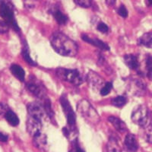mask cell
I'll list each match as a JSON object with an SVG mask.
<instances>
[{"instance_id":"obj_1","label":"cell","mask_w":152,"mask_h":152,"mask_svg":"<svg viewBox=\"0 0 152 152\" xmlns=\"http://www.w3.org/2000/svg\"><path fill=\"white\" fill-rule=\"evenodd\" d=\"M50 43L56 52L62 56L75 57L78 53L77 43L61 32H55L51 35Z\"/></svg>"},{"instance_id":"obj_2","label":"cell","mask_w":152,"mask_h":152,"mask_svg":"<svg viewBox=\"0 0 152 152\" xmlns=\"http://www.w3.org/2000/svg\"><path fill=\"white\" fill-rule=\"evenodd\" d=\"M77 111L88 123L97 125L100 123V117L97 111L88 100H81L77 104Z\"/></svg>"},{"instance_id":"obj_3","label":"cell","mask_w":152,"mask_h":152,"mask_svg":"<svg viewBox=\"0 0 152 152\" xmlns=\"http://www.w3.org/2000/svg\"><path fill=\"white\" fill-rule=\"evenodd\" d=\"M132 121L142 128H147L151 126L150 113L147 105L141 104L134 108L131 115Z\"/></svg>"},{"instance_id":"obj_4","label":"cell","mask_w":152,"mask_h":152,"mask_svg":"<svg viewBox=\"0 0 152 152\" xmlns=\"http://www.w3.org/2000/svg\"><path fill=\"white\" fill-rule=\"evenodd\" d=\"M0 16L8 26L11 27L15 31H20V28L18 24L14 13V6L10 2L1 1L0 4Z\"/></svg>"},{"instance_id":"obj_5","label":"cell","mask_w":152,"mask_h":152,"mask_svg":"<svg viewBox=\"0 0 152 152\" xmlns=\"http://www.w3.org/2000/svg\"><path fill=\"white\" fill-rule=\"evenodd\" d=\"M56 74L62 81L79 86L83 83V77L78 69H69L66 68H58L56 70Z\"/></svg>"},{"instance_id":"obj_6","label":"cell","mask_w":152,"mask_h":152,"mask_svg":"<svg viewBox=\"0 0 152 152\" xmlns=\"http://www.w3.org/2000/svg\"><path fill=\"white\" fill-rule=\"evenodd\" d=\"M26 88L30 93H31L34 97L43 100L47 97V90L41 81H39L37 78L30 76L29 80L27 81Z\"/></svg>"},{"instance_id":"obj_7","label":"cell","mask_w":152,"mask_h":152,"mask_svg":"<svg viewBox=\"0 0 152 152\" xmlns=\"http://www.w3.org/2000/svg\"><path fill=\"white\" fill-rule=\"evenodd\" d=\"M59 102L62 107V110L64 112L65 116H66L67 123L69 125V129L72 131H74L76 129V115L75 111L73 110L72 107L69 102L67 96L65 94H62L60 96L59 98Z\"/></svg>"},{"instance_id":"obj_8","label":"cell","mask_w":152,"mask_h":152,"mask_svg":"<svg viewBox=\"0 0 152 152\" xmlns=\"http://www.w3.org/2000/svg\"><path fill=\"white\" fill-rule=\"evenodd\" d=\"M27 110L28 113V116L43 121L45 119L46 113L43 109V104L40 102H31L27 105Z\"/></svg>"},{"instance_id":"obj_9","label":"cell","mask_w":152,"mask_h":152,"mask_svg":"<svg viewBox=\"0 0 152 152\" xmlns=\"http://www.w3.org/2000/svg\"><path fill=\"white\" fill-rule=\"evenodd\" d=\"M86 80L89 87L94 91H100L106 83L104 78L100 75L92 70L88 73Z\"/></svg>"},{"instance_id":"obj_10","label":"cell","mask_w":152,"mask_h":152,"mask_svg":"<svg viewBox=\"0 0 152 152\" xmlns=\"http://www.w3.org/2000/svg\"><path fill=\"white\" fill-rule=\"evenodd\" d=\"M26 125L27 131H28V132L29 133V135L31 136L34 137V135L42 132L43 124H42V122L38 120V119L28 116V119H27Z\"/></svg>"},{"instance_id":"obj_11","label":"cell","mask_w":152,"mask_h":152,"mask_svg":"<svg viewBox=\"0 0 152 152\" xmlns=\"http://www.w3.org/2000/svg\"><path fill=\"white\" fill-rule=\"evenodd\" d=\"M124 147L127 152H136L138 149V141L135 135L128 133L124 140Z\"/></svg>"},{"instance_id":"obj_12","label":"cell","mask_w":152,"mask_h":152,"mask_svg":"<svg viewBox=\"0 0 152 152\" xmlns=\"http://www.w3.org/2000/svg\"><path fill=\"white\" fill-rule=\"evenodd\" d=\"M81 39H82L84 41L87 42L88 43H90V44L97 47V48L100 49V50H104V51L110 50L109 46L107 45L106 43H104V41H102L101 40L98 39V38H92L90 37L88 34H82L81 35Z\"/></svg>"},{"instance_id":"obj_13","label":"cell","mask_w":152,"mask_h":152,"mask_svg":"<svg viewBox=\"0 0 152 152\" xmlns=\"http://www.w3.org/2000/svg\"><path fill=\"white\" fill-rule=\"evenodd\" d=\"M33 144L34 147L40 150H45L47 147V137L46 134L40 132L33 137Z\"/></svg>"},{"instance_id":"obj_14","label":"cell","mask_w":152,"mask_h":152,"mask_svg":"<svg viewBox=\"0 0 152 152\" xmlns=\"http://www.w3.org/2000/svg\"><path fill=\"white\" fill-rule=\"evenodd\" d=\"M107 120H108L109 123H110L113 126L114 128L116 129V130H117L119 132L124 133L126 132H127V130H128L126 123L122 119H119V118L111 116L107 118Z\"/></svg>"},{"instance_id":"obj_15","label":"cell","mask_w":152,"mask_h":152,"mask_svg":"<svg viewBox=\"0 0 152 152\" xmlns=\"http://www.w3.org/2000/svg\"><path fill=\"white\" fill-rule=\"evenodd\" d=\"M124 62L132 70H138L139 68V62L138 56L134 54H126L124 56Z\"/></svg>"},{"instance_id":"obj_16","label":"cell","mask_w":152,"mask_h":152,"mask_svg":"<svg viewBox=\"0 0 152 152\" xmlns=\"http://www.w3.org/2000/svg\"><path fill=\"white\" fill-rule=\"evenodd\" d=\"M50 13L53 16L54 19L60 25H64L68 22V16L65 15L62 11L58 8H53L50 10Z\"/></svg>"},{"instance_id":"obj_17","label":"cell","mask_w":152,"mask_h":152,"mask_svg":"<svg viewBox=\"0 0 152 152\" xmlns=\"http://www.w3.org/2000/svg\"><path fill=\"white\" fill-rule=\"evenodd\" d=\"M10 71L12 74L20 81H24L25 80V72L21 66L17 64H12L10 66Z\"/></svg>"},{"instance_id":"obj_18","label":"cell","mask_w":152,"mask_h":152,"mask_svg":"<svg viewBox=\"0 0 152 152\" xmlns=\"http://www.w3.org/2000/svg\"><path fill=\"white\" fill-rule=\"evenodd\" d=\"M42 104H43V109L45 110L46 114L47 116H48L49 119L51 120L52 122H55L56 123V119H55V113H54L53 110L52 108V104H51V101H50V98L49 97H46L45 99H43Z\"/></svg>"},{"instance_id":"obj_19","label":"cell","mask_w":152,"mask_h":152,"mask_svg":"<svg viewBox=\"0 0 152 152\" xmlns=\"http://www.w3.org/2000/svg\"><path fill=\"white\" fill-rule=\"evenodd\" d=\"M21 56H22V58L27 63H28L31 66H37V62H35L33 60V59L31 58V56H30V50L29 47H28V44L25 41L23 42V47L22 50H21Z\"/></svg>"},{"instance_id":"obj_20","label":"cell","mask_w":152,"mask_h":152,"mask_svg":"<svg viewBox=\"0 0 152 152\" xmlns=\"http://www.w3.org/2000/svg\"><path fill=\"white\" fill-rule=\"evenodd\" d=\"M138 44L140 46H144L147 48H151L152 46V33L151 31L144 34L138 40Z\"/></svg>"},{"instance_id":"obj_21","label":"cell","mask_w":152,"mask_h":152,"mask_svg":"<svg viewBox=\"0 0 152 152\" xmlns=\"http://www.w3.org/2000/svg\"><path fill=\"white\" fill-rule=\"evenodd\" d=\"M106 152H122L121 148L118 143V140L114 137H110L107 144Z\"/></svg>"},{"instance_id":"obj_22","label":"cell","mask_w":152,"mask_h":152,"mask_svg":"<svg viewBox=\"0 0 152 152\" xmlns=\"http://www.w3.org/2000/svg\"><path fill=\"white\" fill-rule=\"evenodd\" d=\"M6 121L9 123L12 126H18L20 123V119L18 117L15 113H14L12 110H9L6 113H5V116Z\"/></svg>"},{"instance_id":"obj_23","label":"cell","mask_w":152,"mask_h":152,"mask_svg":"<svg viewBox=\"0 0 152 152\" xmlns=\"http://www.w3.org/2000/svg\"><path fill=\"white\" fill-rule=\"evenodd\" d=\"M126 103H127V99L126 97L122 96V95L116 96L111 100V104L114 107H118V108H121V107H124Z\"/></svg>"},{"instance_id":"obj_24","label":"cell","mask_w":152,"mask_h":152,"mask_svg":"<svg viewBox=\"0 0 152 152\" xmlns=\"http://www.w3.org/2000/svg\"><path fill=\"white\" fill-rule=\"evenodd\" d=\"M69 152H85L82 148L80 145L79 142L77 138H75L74 140L72 142L71 147L69 149Z\"/></svg>"},{"instance_id":"obj_25","label":"cell","mask_w":152,"mask_h":152,"mask_svg":"<svg viewBox=\"0 0 152 152\" xmlns=\"http://www.w3.org/2000/svg\"><path fill=\"white\" fill-rule=\"evenodd\" d=\"M113 88V83L112 82H106L105 85L103 86V88L100 89V93L102 96H107L110 93L111 90Z\"/></svg>"},{"instance_id":"obj_26","label":"cell","mask_w":152,"mask_h":152,"mask_svg":"<svg viewBox=\"0 0 152 152\" xmlns=\"http://www.w3.org/2000/svg\"><path fill=\"white\" fill-rule=\"evenodd\" d=\"M146 68H147V76L149 79H151V72H152V57L150 54L147 56L146 58Z\"/></svg>"},{"instance_id":"obj_27","label":"cell","mask_w":152,"mask_h":152,"mask_svg":"<svg viewBox=\"0 0 152 152\" xmlns=\"http://www.w3.org/2000/svg\"><path fill=\"white\" fill-rule=\"evenodd\" d=\"M75 3L77 4L78 6L82 8H90L92 5V2L89 0H79V1H75Z\"/></svg>"},{"instance_id":"obj_28","label":"cell","mask_w":152,"mask_h":152,"mask_svg":"<svg viewBox=\"0 0 152 152\" xmlns=\"http://www.w3.org/2000/svg\"><path fill=\"white\" fill-rule=\"evenodd\" d=\"M97 29L103 34H107L109 31V27L104 22H99L97 25Z\"/></svg>"},{"instance_id":"obj_29","label":"cell","mask_w":152,"mask_h":152,"mask_svg":"<svg viewBox=\"0 0 152 152\" xmlns=\"http://www.w3.org/2000/svg\"><path fill=\"white\" fill-rule=\"evenodd\" d=\"M117 13L119 16H121L123 18H126L128 16V10L126 9V6L124 5H121L117 10Z\"/></svg>"},{"instance_id":"obj_30","label":"cell","mask_w":152,"mask_h":152,"mask_svg":"<svg viewBox=\"0 0 152 152\" xmlns=\"http://www.w3.org/2000/svg\"><path fill=\"white\" fill-rule=\"evenodd\" d=\"M9 110V109L7 104H3V103H0V118L5 116V113Z\"/></svg>"},{"instance_id":"obj_31","label":"cell","mask_w":152,"mask_h":152,"mask_svg":"<svg viewBox=\"0 0 152 152\" xmlns=\"http://www.w3.org/2000/svg\"><path fill=\"white\" fill-rule=\"evenodd\" d=\"M146 129V133H145V138L148 143H151V125L148 127L145 128Z\"/></svg>"},{"instance_id":"obj_32","label":"cell","mask_w":152,"mask_h":152,"mask_svg":"<svg viewBox=\"0 0 152 152\" xmlns=\"http://www.w3.org/2000/svg\"><path fill=\"white\" fill-rule=\"evenodd\" d=\"M62 132H63V135H64V136L66 137V138H69V136H70V134H71L70 129H69L68 127H64V128L62 129Z\"/></svg>"},{"instance_id":"obj_33","label":"cell","mask_w":152,"mask_h":152,"mask_svg":"<svg viewBox=\"0 0 152 152\" xmlns=\"http://www.w3.org/2000/svg\"><path fill=\"white\" fill-rule=\"evenodd\" d=\"M8 139H9L8 135H4V134H2V132H0V142H6L8 141Z\"/></svg>"},{"instance_id":"obj_34","label":"cell","mask_w":152,"mask_h":152,"mask_svg":"<svg viewBox=\"0 0 152 152\" xmlns=\"http://www.w3.org/2000/svg\"><path fill=\"white\" fill-rule=\"evenodd\" d=\"M116 1H107V2H106V3L107 4H108V5H109V6H110V5H114V4L116 3ZM112 5H111V6H112Z\"/></svg>"},{"instance_id":"obj_35","label":"cell","mask_w":152,"mask_h":152,"mask_svg":"<svg viewBox=\"0 0 152 152\" xmlns=\"http://www.w3.org/2000/svg\"><path fill=\"white\" fill-rule=\"evenodd\" d=\"M145 4H147L148 6L150 7L151 5V1H146V2H145Z\"/></svg>"}]
</instances>
